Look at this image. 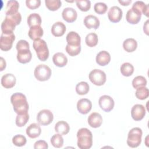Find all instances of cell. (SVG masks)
<instances>
[{"label":"cell","instance_id":"5b68a950","mask_svg":"<svg viewBox=\"0 0 149 149\" xmlns=\"http://www.w3.org/2000/svg\"><path fill=\"white\" fill-rule=\"evenodd\" d=\"M142 130L140 127L132 128L128 133L127 139V145L132 148H136L140 146L141 142Z\"/></svg>","mask_w":149,"mask_h":149},{"label":"cell","instance_id":"1f68e13d","mask_svg":"<svg viewBox=\"0 0 149 149\" xmlns=\"http://www.w3.org/2000/svg\"><path fill=\"white\" fill-rule=\"evenodd\" d=\"M89 85L86 81H80L76 86V91L79 95H85L89 91Z\"/></svg>","mask_w":149,"mask_h":149},{"label":"cell","instance_id":"7dc6e473","mask_svg":"<svg viewBox=\"0 0 149 149\" xmlns=\"http://www.w3.org/2000/svg\"><path fill=\"white\" fill-rule=\"evenodd\" d=\"M148 20H147L143 26V30L147 35L148 34Z\"/></svg>","mask_w":149,"mask_h":149},{"label":"cell","instance_id":"ba28073f","mask_svg":"<svg viewBox=\"0 0 149 149\" xmlns=\"http://www.w3.org/2000/svg\"><path fill=\"white\" fill-rule=\"evenodd\" d=\"M15 40V36L12 33H2L0 38V48L4 51H8L12 47L13 42Z\"/></svg>","mask_w":149,"mask_h":149},{"label":"cell","instance_id":"bcb514c9","mask_svg":"<svg viewBox=\"0 0 149 149\" xmlns=\"http://www.w3.org/2000/svg\"><path fill=\"white\" fill-rule=\"evenodd\" d=\"M1 71H2L5 68H6V62L3 59L2 57L1 58Z\"/></svg>","mask_w":149,"mask_h":149},{"label":"cell","instance_id":"f546056e","mask_svg":"<svg viewBox=\"0 0 149 149\" xmlns=\"http://www.w3.org/2000/svg\"><path fill=\"white\" fill-rule=\"evenodd\" d=\"M27 22L30 27L35 26H40L41 24V18L39 14L37 13H31L29 15L27 19Z\"/></svg>","mask_w":149,"mask_h":149},{"label":"cell","instance_id":"b9f144b4","mask_svg":"<svg viewBox=\"0 0 149 149\" xmlns=\"http://www.w3.org/2000/svg\"><path fill=\"white\" fill-rule=\"evenodd\" d=\"M94 9L97 13L99 15H102L107 12L108 6L104 2H97L94 6Z\"/></svg>","mask_w":149,"mask_h":149},{"label":"cell","instance_id":"2e32d148","mask_svg":"<svg viewBox=\"0 0 149 149\" xmlns=\"http://www.w3.org/2000/svg\"><path fill=\"white\" fill-rule=\"evenodd\" d=\"M62 16L66 22L68 23H72L76 20L77 13L76 10L73 8L68 7L63 10L62 12Z\"/></svg>","mask_w":149,"mask_h":149},{"label":"cell","instance_id":"7bdbcfd3","mask_svg":"<svg viewBox=\"0 0 149 149\" xmlns=\"http://www.w3.org/2000/svg\"><path fill=\"white\" fill-rule=\"evenodd\" d=\"M26 4L28 8L30 9H35L38 8L41 4L40 0H26Z\"/></svg>","mask_w":149,"mask_h":149},{"label":"cell","instance_id":"60d3db41","mask_svg":"<svg viewBox=\"0 0 149 149\" xmlns=\"http://www.w3.org/2000/svg\"><path fill=\"white\" fill-rule=\"evenodd\" d=\"M66 52L71 56H74L78 55L81 51V45L80 46H70L66 45L65 47Z\"/></svg>","mask_w":149,"mask_h":149},{"label":"cell","instance_id":"8fae6325","mask_svg":"<svg viewBox=\"0 0 149 149\" xmlns=\"http://www.w3.org/2000/svg\"><path fill=\"white\" fill-rule=\"evenodd\" d=\"M146 109L141 104H135L131 109V116L136 121H139L143 119L146 115Z\"/></svg>","mask_w":149,"mask_h":149},{"label":"cell","instance_id":"ac0fdd59","mask_svg":"<svg viewBox=\"0 0 149 149\" xmlns=\"http://www.w3.org/2000/svg\"><path fill=\"white\" fill-rule=\"evenodd\" d=\"M88 125L93 128L99 127L102 123V118L98 112H93L87 119Z\"/></svg>","mask_w":149,"mask_h":149},{"label":"cell","instance_id":"ee69618b","mask_svg":"<svg viewBox=\"0 0 149 149\" xmlns=\"http://www.w3.org/2000/svg\"><path fill=\"white\" fill-rule=\"evenodd\" d=\"M48 146L47 143L44 140H38L34 144V148L35 149H47Z\"/></svg>","mask_w":149,"mask_h":149},{"label":"cell","instance_id":"ffe728a7","mask_svg":"<svg viewBox=\"0 0 149 149\" xmlns=\"http://www.w3.org/2000/svg\"><path fill=\"white\" fill-rule=\"evenodd\" d=\"M41 133V129L40 126L36 123L30 124L26 129V134L31 139L38 137Z\"/></svg>","mask_w":149,"mask_h":149},{"label":"cell","instance_id":"e575fe53","mask_svg":"<svg viewBox=\"0 0 149 149\" xmlns=\"http://www.w3.org/2000/svg\"><path fill=\"white\" fill-rule=\"evenodd\" d=\"M51 144L55 148H61L63 145V139L61 134H54L51 139Z\"/></svg>","mask_w":149,"mask_h":149},{"label":"cell","instance_id":"d4e9b609","mask_svg":"<svg viewBox=\"0 0 149 149\" xmlns=\"http://www.w3.org/2000/svg\"><path fill=\"white\" fill-rule=\"evenodd\" d=\"M44 31L42 28L40 26H35L30 27L28 32L29 37L34 41L37 39H40L43 36Z\"/></svg>","mask_w":149,"mask_h":149},{"label":"cell","instance_id":"52a82bcc","mask_svg":"<svg viewBox=\"0 0 149 149\" xmlns=\"http://www.w3.org/2000/svg\"><path fill=\"white\" fill-rule=\"evenodd\" d=\"M88 77L91 83L96 86L103 85L107 79L105 73L100 69H93L91 70L89 74Z\"/></svg>","mask_w":149,"mask_h":149},{"label":"cell","instance_id":"7402d4cb","mask_svg":"<svg viewBox=\"0 0 149 149\" xmlns=\"http://www.w3.org/2000/svg\"><path fill=\"white\" fill-rule=\"evenodd\" d=\"M68 45L70 46H80L81 38L79 34L75 31H70L66 36Z\"/></svg>","mask_w":149,"mask_h":149},{"label":"cell","instance_id":"e0dca14e","mask_svg":"<svg viewBox=\"0 0 149 149\" xmlns=\"http://www.w3.org/2000/svg\"><path fill=\"white\" fill-rule=\"evenodd\" d=\"M84 24L88 29H97L100 26V20L98 17L93 15H88L84 19Z\"/></svg>","mask_w":149,"mask_h":149},{"label":"cell","instance_id":"cb8c5ba5","mask_svg":"<svg viewBox=\"0 0 149 149\" xmlns=\"http://www.w3.org/2000/svg\"><path fill=\"white\" fill-rule=\"evenodd\" d=\"M66 31L65 25L61 22L55 23L51 27V33L55 37H61L63 36Z\"/></svg>","mask_w":149,"mask_h":149},{"label":"cell","instance_id":"30bf717a","mask_svg":"<svg viewBox=\"0 0 149 149\" xmlns=\"http://www.w3.org/2000/svg\"><path fill=\"white\" fill-rule=\"evenodd\" d=\"M98 104L100 108L105 112L111 111L114 107L115 102L113 98L107 95H104L100 97Z\"/></svg>","mask_w":149,"mask_h":149},{"label":"cell","instance_id":"d6a6232c","mask_svg":"<svg viewBox=\"0 0 149 149\" xmlns=\"http://www.w3.org/2000/svg\"><path fill=\"white\" fill-rule=\"evenodd\" d=\"M85 41L87 46L90 47H95L98 42V36L94 33H88L86 37Z\"/></svg>","mask_w":149,"mask_h":149},{"label":"cell","instance_id":"44dd1931","mask_svg":"<svg viewBox=\"0 0 149 149\" xmlns=\"http://www.w3.org/2000/svg\"><path fill=\"white\" fill-rule=\"evenodd\" d=\"M96 62L100 66H105L108 65L111 61V55L106 51H101L98 52L96 56Z\"/></svg>","mask_w":149,"mask_h":149},{"label":"cell","instance_id":"277c9868","mask_svg":"<svg viewBox=\"0 0 149 149\" xmlns=\"http://www.w3.org/2000/svg\"><path fill=\"white\" fill-rule=\"evenodd\" d=\"M33 47L36 51L38 58L41 61H45L49 56V49L46 42L42 39L34 41Z\"/></svg>","mask_w":149,"mask_h":149},{"label":"cell","instance_id":"f35d334b","mask_svg":"<svg viewBox=\"0 0 149 149\" xmlns=\"http://www.w3.org/2000/svg\"><path fill=\"white\" fill-rule=\"evenodd\" d=\"M27 142L26 138L22 134H17L13 137L12 143L17 147H22L26 144Z\"/></svg>","mask_w":149,"mask_h":149},{"label":"cell","instance_id":"8992f818","mask_svg":"<svg viewBox=\"0 0 149 149\" xmlns=\"http://www.w3.org/2000/svg\"><path fill=\"white\" fill-rule=\"evenodd\" d=\"M51 69L49 66L44 64L37 65L34 72L35 77L39 81H44L48 80L51 76Z\"/></svg>","mask_w":149,"mask_h":149},{"label":"cell","instance_id":"8d00e7d4","mask_svg":"<svg viewBox=\"0 0 149 149\" xmlns=\"http://www.w3.org/2000/svg\"><path fill=\"white\" fill-rule=\"evenodd\" d=\"M45 3L49 10L55 11L61 6L62 2L60 0H45Z\"/></svg>","mask_w":149,"mask_h":149},{"label":"cell","instance_id":"7c38bea8","mask_svg":"<svg viewBox=\"0 0 149 149\" xmlns=\"http://www.w3.org/2000/svg\"><path fill=\"white\" fill-rule=\"evenodd\" d=\"M122 15L123 12L122 9L117 6H112L108 12V19L112 23L119 22L122 19Z\"/></svg>","mask_w":149,"mask_h":149},{"label":"cell","instance_id":"f6af8a7d","mask_svg":"<svg viewBox=\"0 0 149 149\" xmlns=\"http://www.w3.org/2000/svg\"><path fill=\"white\" fill-rule=\"evenodd\" d=\"M118 2L122 5L123 6H127L129 5L131 2L132 1L131 0H126V1H123V0H119Z\"/></svg>","mask_w":149,"mask_h":149},{"label":"cell","instance_id":"4fadbf2b","mask_svg":"<svg viewBox=\"0 0 149 149\" xmlns=\"http://www.w3.org/2000/svg\"><path fill=\"white\" fill-rule=\"evenodd\" d=\"M141 15L142 14L139 11L132 8L127 10L126 15V19L128 23L132 24H136L140 22Z\"/></svg>","mask_w":149,"mask_h":149},{"label":"cell","instance_id":"5bb4252c","mask_svg":"<svg viewBox=\"0 0 149 149\" xmlns=\"http://www.w3.org/2000/svg\"><path fill=\"white\" fill-rule=\"evenodd\" d=\"M32 58V54L29 48H25L17 49V59L21 63L29 62Z\"/></svg>","mask_w":149,"mask_h":149},{"label":"cell","instance_id":"74e56055","mask_svg":"<svg viewBox=\"0 0 149 149\" xmlns=\"http://www.w3.org/2000/svg\"><path fill=\"white\" fill-rule=\"evenodd\" d=\"M75 2L78 8L83 12H87L91 8V2L89 0H76Z\"/></svg>","mask_w":149,"mask_h":149},{"label":"cell","instance_id":"7a4b0ae2","mask_svg":"<svg viewBox=\"0 0 149 149\" xmlns=\"http://www.w3.org/2000/svg\"><path fill=\"white\" fill-rule=\"evenodd\" d=\"M22 20V16L19 12L9 15H6L1 24L2 33H12L16 26L19 25Z\"/></svg>","mask_w":149,"mask_h":149},{"label":"cell","instance_id":"f1b7e54d","mask_svg":"<svg viewBox=\"0 0 149 149\" xmlns=\"http://www.w3.org/2000/svg\"><path fill=\"white\" fill-rule=\"evenodd\" d=\"M132 8L137 10L141 14L145 15L147 17H148L149 6L148 4H146L144 2L140 1H136L133 3Z\"/></svg>","mask_w":149,"mask_h":149},{"label":"cell","instance_id":"603a6c76","mask_svg":"<svg viewBox=\"0 0 149 149\" xmlns=\"http://www.w3.org/2000/svg\"><path fill=\"white\" fill-rule=\"evenodd\" d=\"M52 61L55 66L58 67H63L68 63L66 56L62 52H57L52 56Z\"/></svg>","mask_w":149,"mask_h":149},{"label":"cell","instance_id":"d590c367","mask_svg":"<svg viewBox=\"0 0 149 149\" xmlns=\"http://www.w3.org/2000/svg\"><path fill=\"white\" fill-rule=\"evenodd\" d=\"M147 80L143 76H137L135 77L132 81V86L134 88L140 87H145L147 85Z\"/></svg>","mask_w":149,"mask_h":149},{"label":"cell","instance_id":"4316f807","mask_svg":"<svg viewBox=\"0 0 149 149\" xmlns=\"http://www.w3.org/2000/svg\"><path fill=\"white\" fill-rule=\"evenodd\" d=\"M19 8V2L15 0H11L7 2L5 15H9L16 14L18 13V9Z\"/></svg>","mask_w":149,"mask_h":149},{"label":"cell","instance_id":"ab89813d","mask_svg":"<svg viewBox=\"0 0 149 149\" xmlns=\"http://www.w3.org/2000/svg\"><path fill=\"white\" fill-rule=\"evenodd\" d=\"M29 119V115L28 113L22 115H17L16 118V125L19 127L24 126Z\"/></svg>","mask_w":149,"mask_h":149},{"label":"cell","instance_id":"484cf974","mask_svg":"<svg viewBox=\"0 0 149 149\" xmlns=\"http://www.w3.org/2000/svg\"><path fill=\"white\" fill-rule=\"evenodd\" d=\"M70 126L69 124L64 120L59 121L55 125V131L61 135L68 134Z\"/></svg>","mask_w":149,"mask_h":149},{"label":"cell","instance_id":"4dcf8cb0","mask_svg":"<svg viewBox=\"0 0 149 149\" xmlns=\"http://www.w3.org/2000/svg\"><path fill=\"white\" fill-rule=\"evenodd\" d=\"M120 70L123 76L129 77L133 73L134 67L131 63L129 62H125L121 65Z\"/></svg>","mask_w":149,"mask_h":149},{"label":"cell","instance_id":"d6986e66","mask_svg":"<svg viewBox=\"0 0 149 149\" xmlns=\"http://www.w3.org/2000/svg\"><path fill=\"white\" fill-rule=\"evenodd\" d=\"M16 81V77L12 73H6L3 75L1 78V84L6 88H10L14 87Z\"/></svg>","mask_w":149,"mask_h":149},{"label":"cell","instance_id":"6da1fadb","mask_svg":"<svg viewBox=\"0 0 149 149\" xmlns=\"http://www.w3.org/2000/svg\"><path fill=\"white\" fill-rule=\"evenodd\" d=\"M10 101L14 111L17 115L28 113L29 104L25 95L21 93H15L12 95Z\"/></svg>","mask_w":149,"mask_h":149},{"label":"cell","instance_id":"3957f363","mask_svg":"<svg viewBox=\"0 0 149 149\" xmlns=\"http://www.w3.org/2000/svg\"><path fill=\"white\" fill-rule=\"evenodd\" d=\"M77 144L80 149H89L93 144V134L87 128H81L77 133Z\"/></svg>","mask_w":149,"mask_h":149},{"label":"cell","instance_id":"836d02e7","mask_svg":"<svg viewBox=\"0 0 149 149\" xmlns=\"http://www.w3.org/2000/svg\"><path fill=\"white\" fill-rule=\"evenodd\" d=\"M135 95L137 98L141 100L146 99L149 95L148 89L146 87H140L136 88Z\"/></svg>","mask_w":149,"mask_h":149},{"label":"cell","instance_id":"83f0119b","mask_svg":"<svg viewBox=\"0 0 149 149\" xmlns=\"http://www.w3.org/2000/svg\"><path fill=\"white\" fill-rule=\"evenodd\" d=\"M123 47L126 52H132L136 49L137 47V42L134 38H127L123 42Z\"/></svg>","mask_w":149,"mask_h":149},{"label":"cell","instance_id":"9c48e42d","mask_svg":"<svg viewBox=\"0 0 149 149\" xmlns=\"http://www.w3.org/2000/svg\"><path fill=\"white\" fill-rule=\"evenodd\" d=\"M54 115L52 112L47 109L41 110L37 115V120L41 125L46 126L49 125L53 120Z\"/></svg>","mask_w":149,"mask_h":149},{"label":"cell","instance_id":"9a60e30c","mask_svg":"<svg viewBox=\"0 0 149 149\" xmlns=\"http://www.w3.org/2000/svg\"><path fill=\"white\" fill-rule=\"evenodd\" d=\"M77 108L80 113L87 114L92 108L91 102L87 98H81L77 101Z\"/></svg>","mask_w":149,"mask_h":149}]
</instances>
